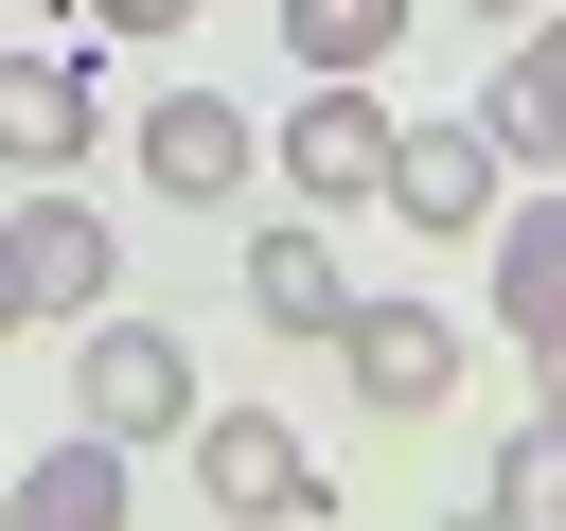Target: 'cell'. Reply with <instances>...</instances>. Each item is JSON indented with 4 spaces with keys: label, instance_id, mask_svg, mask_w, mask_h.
<instances>
[{
    "label": "cell",
    "instance_id": "obj_9",
    "mask_svg": "<svg viewBox=\"0 0 566 531\" xmlns=\"http://www.w3.org/2000/svg\"><path fill=\"white\" fill-rule=\"evenodd\" d=\"M248 319H265V336H336V319H354V266L318 248V212L248 230Z\"/></svg>",
    "mask_w": 566,
    "mask_h": 531
},
{
    "label": "cell",
    "instance_id": "obj_3",
    "mask_svg": "<svg viewBox=\"0 0 566 531\" xmlns=\"http://www.w3.org/2000/svg\"><path fill=\"white\" fill-rule=\"evenodd\" d=\"M265 177V124L230 106V88H159L142 106V195H177V212H230Z\"/></svg>",
    "mask_w": 566,
    "mask_h": 531
},
{
    "label": "cell",
    "instance_id": "obj_15",
    "mask_svg": "<svg viewBox=\"0 0 566 531\" xmlns=\"http://www.w3.org/2000/svg\"><path fill=\"white\" fill-rule=\"evenodd\" d=\"M195 0H88V35H177Z\"/></svg>",
    "mask_w": 566,
    "mask_h": 531
},
{
    "label": "cell",
    "instance_id": "obj_2",
    "mask_svg": "<svg viewBox=\"0 0 566 531\" xmlns=\"http://www.w3.org/2000/svg\"><path fill=\"white\" fill-rule=\"evenodd\" d=\"M389 142H407V124L371 106V71H318V88L283 106V195H301V212H371V195H389Z\"/></svg>",
    "mask_w": 566,
    "mask_h": 531
},
{
    "label": "cell",
    "instance_id": "obj_18",
    "mask_svg": "<svg viewBox=\"0 0 566 531\" xmlns=\"http://www.w3.org/2000/svg\"><path fill=\"white\" fill-rule=\"evenodd\" d=\"M460 18H548V0H460Z\"/></svg>",
    "mask_w": 566,
    "mask_h": 531
},
{
    "label": "cell",
    "instance_id": "obj_13",
    "mask_svg": "<svg viewBox=\"0 0 566 531\" xmlns=\"http://www.w3.org/2000/svg\"><path fill=\"white\" fill-rule=\"evenodd\" d=\"M283 35H301V71H371L407 35V0H283Z\"/></svg>",
    "mask_w": 566,
    "mask_h": 531
},
{
    "label": "cell",
    "instance_id": "obj_6",
    "mask_svg": "<svg viewBox=\"0 0 566 531\" xmlns=\"http://www.w3.org/2000/svg\"><path fill=\"white\" fill-rule=\"evenodd\" d=\"M88 124H106L88 53H0V177H71V159H88Z\"/></svg>",
    "mask_w": 566,
    "mask_h": 531
},
{
    "label": "cell",
    "instance_id": "obj_14",
    "mask_svg": "<svg viewBox=\"0 0 566 531\" xmlns=\"http://www.w3.org/2000/svg\"><path fill=\"white\" fill-rule=\"evenodd\" d=\"M495 513H513V531H566V425H531V442H513V478H495Z\"/></svg>",
    "mask_w": 566,
    "mask_h": 531
},
{
    "label": "cell",
    "instance_id": "obj_5",
    "mask_svg": "<svg viewBox=\"0 0 566 531\" xmlns=\"http://www.w3.org/2000/svg\"><path fill=\"white\" fill-rule=\"evenodd\" d=\"M336 354H354V407H389V425H424L460 389V319H424V301H354Z\"/></svg>",
    "mask_w": 566,
    "mask_h": 531
},
{
    "label": "cell",
    "instance_id": "obj_1",
    "mask_svg": "<svg viewBox=\"0 0 566 531\" xmlns=\"http://www.w3.org/2000/svg\"><path fill=\"white\" fill-rule=\"evenodd\" d=\"M195 407H212V389H195L177 319H88V336H71V425H88V442L142 460V442H195Z\"/></svg>",
    "mask_w": 566,
    "mask_h": 531
},
{
    "label": "cell",
    "instance_id": "obj_8",
    "mask_svg": "<svg viewBox=\"0 0 566 531\" xmlns=\"http://www.w3.org/2000/svg\"><path fill=\"white\" fill-rule=\"evenodd\" d=\"M495 159L513 177H566V18H513V53H495Z\"/></svg>",
    "mask_w": 566,
    "mask_h": 531
},
{
    "label": "cell",
    "instance_id": "obj_19",
    "mask_svg": "<svg viewBox=\"0 0 566 531\" xmlns=\"http://www.w3.org/2000/svg\"><path fill=\"white\" fill-rule=\"evenodd\" d=\"M0 478H18V460H0Z\"/></svg>",
    "mask_w": 566,
    "mask_h": 531
},
{
    "label": "cell",
    "instance_id": "obj_7",
    "mask_svg": "<svg viewBox=\"0 0 566 531\" xmlns=\"http://www.w3.org/2000/svg\"><path fill=\"white\" fill-rule=\"evenodd\" d=\"M495 177H513L495 124H407V142H389V212H407V230H495Z\"/></svg>",
    "mask_w": 566,
    "mask_h": 531
},
{
    "label": "cell",
    "instance_id": "obj_10",
    "mask_svg": "<svg viewBox=\"0 0 566 531\" xmlns=\"http://www.w3.org/2000/svg\"><path fill=\"white\" fill-rule=\"evenodd\" d=\"M0 230H18V283H35V319H88V301H106V212H88V195H18Z\"/></svg>",
    "mask_w": 566,
    "mask_h": 531
},
{
    "label": "cell",
    "instance_id": "obj_12",
    "mask_svg": "<svg viewBox=\"0 0 566 531\" xmlns=\"http://www.w3.org/2000/svg\"><path fill=\"white\" fill-rule=\"evenodd\" d=\"M495 319L548 354L566 336V195H531V212H495Z\"/></svg>",
    "mask_w": 566,
    "mask_h": 531
},
{
    "label": "cell",
    "instance_id": "obj_16",
    "mask_svg": "<svg viewBox=\"0 0 566 531\" xmlns=\"http://www.w3.org/2000/svg\"><path fill=\"white\" fill-rule=\"evenodd\" d=\"M531 389H548V407H531V425H566V336H548V354H531Z\"/></svg>",
    "mask_w": 566,
    "mask_h": 531
},
{
    "label": "cell",
    "instance_id": "obj_4",
    "mask_svg": "<svg viewBox=\"0 0 566 531\" xmlns=\"http://www.w3.org/2000/svg\"><path fill=\"white\" fill-rule=\"evenodd\" d=\"M195 478H212V513H248V531H301V513H318V442H301L283 407H195Z\"/></svg>",
    "mask_w": 566,
    "mask_h": 531
},
{
    "label": "cell",
    "instance_id": "obj_11",
    "mask_svg": "<svg viewBox=\"0 0 566 531\" xmlns=\"http://www.w3.org/2000/svg\"><path fill=\"white\" fill-rule=\"evenodd\" d=\"M0 531H124V442H53V460H18L0 478Z\"/></svg>",
    "mask_w": 566,
    "mask_h": 531
},
{
    "label": "cell",
    "instance_id": "obj_17",
    "mask_svg": "<svg viewBox=\"0 0 566 531\" xmlns=\"http://www.w3.org/2000/svg\"><path fill=\"white\" fill-rule=\"evenodd\" d=\"M18 319H35V283H18V230H0V336H18Z\"/></svg>",
    "mask_w": 566,
    "mask_h": 531
}]
</instances>
